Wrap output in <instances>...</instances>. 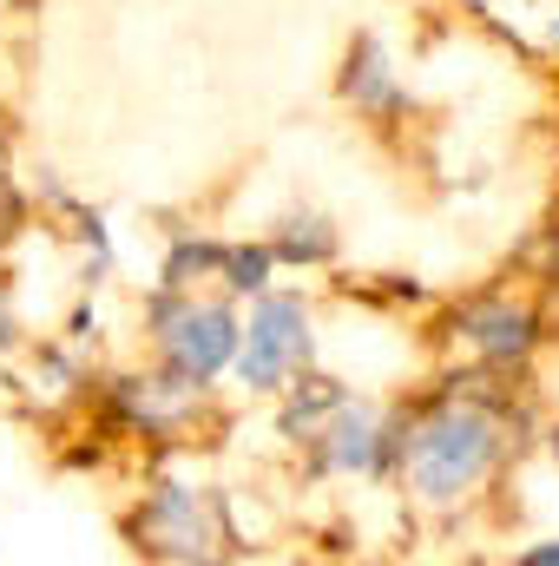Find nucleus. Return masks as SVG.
Returning <instances> with one entry per match:
<instances>
[{
	"label": "nucleus",
	"instance_id": "f257e3e1",
	"mask_svg": "<svg viewBox=\"0 0 559 566\" xmlns=\"http://www.w3.org/2000/svg\"><path fill=\"white\" fill-rule=\"evenodd\" d=\"M500 461V422L474 402H454V409H434L409 428L402 441V468L415 481L421 501H454L467 488H481V474Z\"/></svg>",
	"mask_w": 559,
	"mask_h": 566
},
{
	"label": "nucleus",
	"instance_id": "f03ea898",
	"mask_svg": "<svg viewBox=\"0 0 559 566\" xmlns=\"http://www.w3.org/2000/svg\"><path fill=\"white\" fill-rule=\"evenodd\" d=\"M151 329L165 343V363L184 376V382H211L238 363L244 349V329L224 303H178V296H158L151 303Z\"/></svg>",
	"mask_w": 559,
	"mask_h": 566
},
{
	"label": "nucleus",
	"instance_id": "7ed1b4c3",
	"mask_svg": "<svg viewBox=\"0 0 559 566\" xmlns=\"http://www.w3.org/2000/svg\"><path fill=\"white\" fill-rule=\"evenodd\" d=\"M133 534H139L145 554H158V560H211L218 541H224V521H218L211 494H198L184 481H165V488H151V501L133 521Z\"/></svg>",
	"mask_w": 559,
	"mask_h": 566
},
{
	"label": "nucleus",
	"instance_id": "20e7f679",
	"mask_svg": "<svg viewBox=\"0 0 559 566\" xmlns=\"http://www.w3.org/2000/svg\"><path fill=\"white\" fill-rule=\"evenodd\" d=\"M303 363H309V310L296 296H257L244 349H238V376L251 389H283Z\"/></svg>",
	"mask_w": 559,
	"mask_h": 566
},
{
	"label": "nucleus",
	"instance_id": "39448f33",
	"mask_svg": "<svg viewBox=\"0 0 559 566\" xmlns=\"http://www.w3.org/2000/svg\"><path fill=\"white\" fill-rule=\"evenodd\" d=\"M461 336L494 356V363H527L534 343H540V316L520 310V303H467L461 310Z\"/></svg>",
	"mask_w": 559,
	"mask_h": 566
},
{
	"label": "nucleus",
	"instance_id": "423d86ee",
	"mask_svg": "<svg viewBox=\"0 0 559 566\" xmlns=\"http://www.w3.org/2000/svg\"><path fill=\"white\" fill-rule=\"evenodd\" d=\"M389 448H395V434L369 409H349V402L336 409V422L323 428V468H342V474H376L389 461Z\"/></svg>",
	"mask_w": 559,
	"mask_h": 566
},
{
	"label": "nucleus",
	"instance_id": "0eeeda50",
	"mask_svg": "<svg viewBox=\"0 0 559 566\" xmlns=\"http://www.w3.org/2000/svg\"><path fill=\"white\" fill-rule=\"evenodd\" d=\"M342 93H349L356 106H369V113H395V106H402V86L389 80V60H382V46H376V40H356Z\"/></svg>",
	"mask_w": 559,
	"mask_h": 566
},
{
	"label": "nucleus",
	"instance_id": "6e6552de",
	"mask_svg": "<svg viewBox=\"0 0 559 566\" xmlns=\"http://www.w3.org/2000/svg\"><path fill=\"white\" fill-rule=\"evenodd\" d=\"M271 251H277L283 264H323V258H336V231L323 218H289Z\"/></svg>",
	"mask_w": 559,
	"mask_h": 566
},
{
	"label": "nucleus",
	"instance_id": "1a4fd4ad",
	"mask_svg": "<svg viewBox=\"0 0 559 566\" xmlns=\"http://www.w3.org/2000/svg\"><path fill=\"white\" fill-rule=\"evenodd\" d=\"M271 264H277V251H271V244H238V251H224V283L251 296V290H264V283H271Z\"/></svg>",
	"mask_w": 559,
	"mask_h": 566
},
{
	"label": "nucleus",
	"instance_id": "9d476101",
	"mask_svg": "<svg viewBox=\"0 0 559 566\" xmlns=\"http://www.w3.org/2000/svg\"><path fill=\"white\" fill-rule=\"evenodd\" d=\"M191 271H224V251H218V244H178V251L165 258V283H171V290H184Z\"/></svg>",
	"mask_w": 559,
	"mask_h": 566
},
{
	"label": "nucleus",
	"instance_id": "9b49d317",
	"mask_svg": "<svg viewBox=\"0 0 559 566\" xmlns=\"http://www.w3.org/2000/svg\"><path fill=\"white\" fill-rule=\"evenodd\" d=\"M520 560H527V566H559V541H547V547H527Z\"/></svg>",
	"mask_w": 559,
	"mask_h": 566
},
{
	"label": "nucleus",
	"instance_id": "f8f14e48",
	"mask_svg": "<svg viewBox=\"0 0 559 566\" xmlns=\"http://www.w3.org/2000/svg\"><path fill=\"white\" fill-rule=\"evenodd\" d=\"M7 343H13V329H7V310H0V349H7Z\"/></svg>",
	"mask_w": 559,
	"mask_h": 566
},
{
	"label": "nucleus",
	"instance_id": "ddd939ff",
	"mask_svg": "<svg viewBox=\"0 0 559 566\" xmlns=\"http://www.w3.org/2000/svg\"><path fill=\"white\" fill-rule=\"evenodd\" d=\"M553 461H559V428H553Z\"/></svg>",
	"mask_w": 559,
	"mask_h": 566
},
{
	"label": "nucleus",
	"instance_id": "4468645a",
	"mask_svg": "<svg viewBox=\"0 0 559 566\" xmlns=\"http://www.w3.org/2000/svg\"><path fill=\"white\" fill-rule=\"evenodd\" d=\"M553 46H559V20H553Z\"/></svg>",
	"mask_w": 559,
	"mask_h": 566
}]
</instances>
